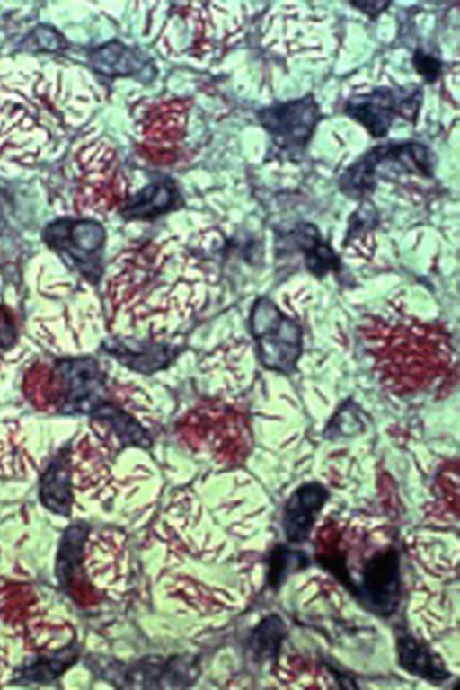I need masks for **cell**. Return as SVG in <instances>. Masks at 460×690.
<instances>
[{
  "mask_svg": "<svg viewBox=\"0 0 460 690\" xmlns=\"http://www.w3.org/2000/svg\"><path fill=\"white\" fill-rule=\"evenodd\" d=\"M251 329L265 367L285 373L294 369L302 349V331L294 320L262 297L252 309Z\"/></svg>",
  "mask_w": 460,
  "mask_h": 690,
  "instance_id": "cell-1",
  "label": "cell"
},
{
  "mask_svg": "<svg viewBox=\"0 0 460 690\" xmlns=\"http://www.w3.org/2000/svg\"><path fill=\"white\" fill-rule=\"evenodd\" d=\"M353 594L365 608L387 618L398 609L402 599L400 553L389 547L374 553L364 564Z\"/></svg>",
  "mask_w": 460,
  "mask_h": 690,
  "instance_id": "cell-2",
  "label": "cell"
},
{
  "mask_svg": "<svg viewBox=\"0 0 460 690\" xmlns=\"http://www.w3.org/2000/svg\"><path fill=\"white\" fill-rule=\"evenodd\" d=\"M321 118L312 94L267 108L261 114L263 126L277 144L292 154L305 148Z\"/></svg>",
  "mask_w": 460,
  "mask_h": 690,
  "instance_id": "cell-3",
  "label": "cell"
},
{
  "mask_svg": "<svg viewBox=\"0 0 460 690\" xmlns=\"http://www.w3.org/2000/svg\"><path fill=\"white\" fill-rule=\"evenodd\" d=\"M65 405L72 411H92L102 402L104 376L92 358L66 359L57 367Z\"/></svg>",
  "mask_w": 460,
  "mask_h": 690,
  "instance_id": "cell-4",
  "label": "cell"
},
{
  "mask_svg": "<svg viewBox=\"0 0 460 690\" xmlns=\"http://www.w3.org/2000/svg\"><path fill=\"white\" fill-rule=\"evenodd\" d=\"M405 93L398 96L387 87H378L368 93L351 96L345 113L360 123L374 137H385L396 115L403 117Z\"/></svg>",
  "mask_w": 460,
  "mask_h": 690,
  "instance_id": "cell-5",
  "label": "cell"
},
{
  "mask_svg": "<svg viewBox=\"0 0 460 690\" xmlns=\"http://www.w3.org/2000/svg\"><path fill=\"white\" fill-rule=\"evenodd\" d=\"M329 498L328 491L319 482H306L288 498L283 513V530L291 544L309 539L316 518Z\"/></svg>",
  "mask_w": 460,
  "mask_h": 690,
  "instance_id": "cell-6",
  "label": "cell"
},
{
  "mask_svg": "<svg viewBox=\"0 0 460 690\" xmlns=\"http://www.w3.org/2000/svg\"><path fill=\"white\" fill-rule=\"evenodd\" d=\"M395 651L399 667L411 676L436 684L447 681L452 676L443 659L407 630L396 632Z\"/></svg>",
  "mask_w": 460,
  "mask_h": 690,
  "instance_id": "cell-7",
  "label": "cell"
},
{
  "mask_svg": "<svg viewBox=\"0 0 460 690\" xmlns=\"http://www.w3.org/2000/svg\"><path fill=\"white\" fill-rule=\"evenodd\" d=\"M44 237L51 246L64 249L80 260L100 251L104 242V231L93 221H61L49 225Z\"/></svg>",
  "mask_w": 460,
  "mask_h": 690,
  "instance_id": "cell-8",
  "label": "cell"
},
{
  "mask_svg": "<svg viewBox=\"0 0 460 690\" xmlns=\"http://www.w3.org/2000/svg\"><path fill=\"white\" fill-rule=\"evenodd\" d=\"M40 499L51 511L66 516L72 505V490L67 462L64 456L54 459L40 481Z\"/></svg>",
  "mask_w": 460,
  "mask_h": 690,
  "instance_id": "cell-9",
  "label": "cell"
},
{
  "mask_svg": "<svg viewBox=\"0 0 460 690\" xmlns=\"http://www.w3.org/2000/svg\"><path fill=\"white\" fill-rule=\"evenodd\" d=\"M175 189L168 183H155L128 201L123 215L135 219H147L168 211L177 201Z\"/></svg>",
  "mask_w": 460,
  "mask_h": 690,
  "instance_id": "cell-10",
  "label": "cell"
},
{
  "mask_svg": "<svg viewBox=\"0 0 460 690\" xmlns=\"http://www.w3.org/2000/svg\"><path fill=\"white\" fill-rule=\"evenodd\" d=\"M287 625L280 615L270 614L254 628L250 637V649L260 660L277 659L287 636Z\"/></svg>",
  "mask_w": 460,
  "mask_h": 690,
  "instance_id": "cell-11",
  "label": "cell"
},
{
  "mask_svg": "<svg viewBox=\"0 0 460 690\" xmlns=\"http://www.w3.org/2000/svg\"><path fill=\"white\" fill-rule=\"evenodd\" d=\"M309 558L301 549L285 544H279L270 553L267 581L274 588L280 587L294 572L306 568Z\"/></svg>",
  "mask_w": 460,
  "mask_h": 690,
  "instance_id": "cell-12",
  "label": "cell"
},
{
  "mask_svg": "<svg viewBox=\"0 0 460 690\" xmlns=\"http://www.w3.org/2000/svg\"><path fill=\"white\" fill-rule=\"evenodd\" d=\"M86 532L84 525L72 526L65 532L58 557V576L64 585L81 560Z\"/></svg>",
  "mask_w": 460,
  "mask_h": 690,
  "instance_id": "cell-13",
  "label": "cell"
},
{
  "mask_svg": "<svg viewBox=\"0 0 460 690\" xmlns=\"http://www.w3.org/2000/svg\"><path fill=\"white\" fill-rule=\"evenodd\" d=\"M197 659L190 655H178L163 663L161 688H183L199 677Z\"/></svg>",
  "mask_w": 460,
  "mask_h": 690,
  "instance_id": "cell-14",
  "label": "cell"
},
{
  "mask_svg": "<svg viewBox=\"0 0 460 690\" xmlns=\"http://www.w3.org/2000/svg\"><path fill=\"white\" fill-rule=\"evenodd\" d=\"M412 65L419 75H420L427 83L436 82L441 72V61L426 53L422 49H417L412 56Z\"/></svg>",
  "mask_w": 460,
  "mask_h": 690,
  "instance_id": "cell-15",
  "label": "cell"
},
{
  "mask_svg": "<svg viewBox=\"0 0 460 690\" xmlns=\"http://www.w3.org/2000/svg\"><path fill=\"white\" fill-rule=\"evenodd\" d=\"M17 338V330L12 313L0 305V349L12 347Z\"/></svg>",
  "mask_w": 460,
  "mask_h": 690,
  "instance_id": "cell-16",
  "label": "cell"
},
{
  "mask_svg": "<svg viewBox=\"0 0 460 690\" xmlns=\"http://www.w3.org/2000/svg\"><path fill=\"white\" fill-rule=\"evenodd\" d=\"M389 4L390 2L385 1H358L351 3V4L355 5L357 8L373 17L377 16L386 9Z\"/></svg>",
  "mask_w": 460,
  "mask_h": 690,
  "instance_id": "cell-17",
  "label": "cell"
}]
</instances>
